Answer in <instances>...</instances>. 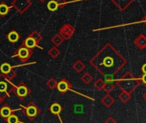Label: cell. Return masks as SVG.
Returning <instances> with one entry per match:
<instances>
[{
	"label": "cell",
	"instance_id": "d6986e66",
	"mask_svg": "<svg viewBox=\"0 0 146 123\" xmlns=\"http://www.w3.org/2000/svg\"><path fill=\"white\" fill-rule=\"evenodd\" d=\"M72 68L74 69V71L77 72L78 73H80L85 69V65H84V63L83 62L82 60L78 59L76 62L72 65Z\"/></svg>",
	"mask_w": 146,
	"mask_h": 123
},
{
	"label": "cell",
	"instance_id": "484cf974",
	"mask_svg": "<svg viewBox=\"0 0 146 123\" xmlns=\"http://www.w3.org/2000/svg\"><path fill=\"white\" fill-rule=\"evenodd\" d=\"M29 35H30V36H31V37H32V38L36 41V42H37V44H38V45H39V43L42 41V38H43V37H42V35H41L38 31H34V32H32Z\"/></svg>",
	"mask_w": 146,
	"mask_h": 123
},
{
	"label": "cell",
	"instance_id": "83f0119b",
	"mask_svg": "<svg viewBox=\"0 0 146 123\" xmlns=\"http://www.w3.org/2000/svg\"><path fill=\"white\" fill-rule=\"evenodd\" d=\"M104 84H105V81L103 79H102V78H98L95 82V87L98 90H102L103 87H104Z\"/></svg>",
	"mask_w": 146,
	"mask_h": 123
},
{
	"label": "cell",
	"instance_id": "ac0fdd59",
	"mask_svg": "<svg viewBox=\"0 0 146 123\" xmlns=\"http://www.w3.org/2000/svg\"><path fill=\"white\" fill-rule=\"evenodd\" d=\"M11 6H9L5 2H2L0 4V16L2 17H5L6 15H8L11 10Z\"/></svg>",
	"mask_w": 146,
	"mask_h": 123
},
{
	"label": "cell",
	"instance_id": "d4e9b609",
	"mask_svg": "<svg viewBox=\"0 0 146 123\" xmlns=\"http://www.w3.org/2000/svg\"><path fill=\"white\" fill-rule=\"evenodd\" d=\"M81 80H82L85 84H90L93 81V77L91 76L90 73L85 72V73L81 77Z\"/></svg>",
	"mask_w": 146,
	"mask_h": 123
},
{
	"label": "cell",
	"instance_id": "f35d334b",
	"mask_svg": "<svg viewBox=\"0 0 146 123\" xmlns=\"http://www.w3.org/2000/svg\"><path fill=\"white\" fill-rule=\"evenodd\" d=\"M84 1H88V0H84Z\"/></svg>",
	"mask_w": 146,
	"mask_h": 123
},
{
	"label": "cell",
	"instance_id": "e575fe53",
	"mask_svg": "<svg viewBox=\"0 0 146 123\" xmlns=\"http://www.w3.org/2000/svg\"><path fill=\"white\" fill-rule=\"evenodd\" d=\"M3 102H4V99H3L2 97H0V105H1V104L3 103Z\"/></svg>",
	"mask_w": 146,
	"mask_h": 123
},
{
	"label": "cell",
	"instance_id": "4fadbf2b",
	"mask_svg": "<svg viewBox=\"0 0 146 123\" xmlns=\"http://www.w3.org/2000/svg\"><path fill=\"white\" fill-rule=\"evenodd\" d=\"M22 45L24 46V47H28V48H29V49H32V50H33L34 48H35V47H38V48H40V49H43L42 47H39V45L37 44V42H36L30 35H29V36L23 41Z\"/></svg>",
	"mask_w": 146,
	"mask_h": 123
},
{
	"label": "cell",
	"instance_id": "5bb4252c",
	"mask_svg": "<svg viewBox=\"0 0 146 123\" xmlns=\"http://www.w3.org/2000/svg\"><path fill=\"white\" fill-rule=\"evenodd\" d=\"M134 44L137 48L143 49L146 47V36L143 35H139L134 41Z\"/></svg>",
	"mask_w": 146,
	"mask_h": 123
},
{
	"label": "cell",
	"instance_id": "d590c367",
	"mask_svg": "<svg viewBox=\"0 0 146 123\" xmlns=\"http://www.w3.org/2000/svg\"><path fill=\"white\" fill-rule=\"evenodd\" d=\"M143 97L146 100V91H145V92H144V94L143 95Z\"/></svg>",
	"mask_w": 146,
	"mask_h": 123
},
{
	"label": "cell",
	"instance_id": "ffe728a7",
	"mask_svg": "<svg viewBox=\"0 0 146 123\" xmlns=\"http://www.w3.org/2000/svg\"><path fill=\"white\" fill-rule=\"evenodd\" d=\"M51 41L55 47H58L64 41V40L63 39V37L59 34H58V35H55L52 36V38L51 39Z\"/></svg>",
	"mask_w": 146,
	"mask_h": 123
},
{
	"label": "cell",
	"instance_id": "e0dca14e",
	"mask_svg": "<svg viewBox=\"0 0 146 123\" xmlns=\"http://www.w3.org/2000/svg\"><path fill=\"white\" fill-rule=\"evenodd\" d=\"M15 67L14 66H11L9 63L7 62H5L3 63L1 66H0V72H1V74L6 76L7 74H9Z\"/></svg>",
	"mask_w": 146,
	"mask_h": 123
},
{
	"label": "cell",
	"instance_id": "f1b7e54d",
	"mask_svg": "<svg viewBox=\"0 0 146 123\" xmlns=\"http://www.w3.org/2000/svg\"><path fill=\"white\" fill-rule=\"evenodd\" d=\"M113 90H114V84L113 83H106L103 87V90L106 91L107 93H110Z\"/></svg>",
	"mask_w": 146,
	"mask_h": 123
},
{
	"label": "cell",
	"instance_id": "cb8c5ba5",
	"mask_svg": "<svg viewBox=\"0 0 146 123\" xmlns=\"http://www.w3.org/2000/svg\"><path fill=\"white\" fill-rule=\"evenodd\" d=\"M5 120H6L7 123H26V122L21 121V120H19V117H18L17 114H15V113L11 114Z\"/></svg>",
	"mask_w": 146,
	"mask_h": 123
},
{
	"label": "cell",
	"instance_id": "8fae6325",
	"mask_svg": "<svg viewBox=\"0 0 146 123\" xmlns=\"http://www.w3.org/2000/svg\"><path fill=\"white\" fill-rule=\"evenodd\" d=\"M62 109H63L62 106H61L58 102H54L53 103H52V105H51V106L49 107V108H48V110H49L52 114L58 116V118L60 123H63V120H62V119H61V117H60V113H61Z\"/></svg>",
	"mask_w": 146,
	"mask_h": 123
},
{
	"label": "cell",
	"instance_id": "277c9868",
	"mask_svg": "<svg viewBox=\"0 0 146 123\" xmlns=\"http://www.w3.org/2000/svg\"><path fill=\"white\" fill-rule=\"evenodd\" d=\"M22 112L25 114V116L31 121L35 120L38 115L40 114V108L34 102H29L28 105L26 106H22L20 107Z\"/></svg>",
	"mask_w": 146,
	"mask_h": 123
},
{
	"label": "cell",
	"instance_id": "4316f807",
	"mask_svg": "<svg viewBox=\"0 0 146 123\" xmlns=\"http://www.w3.org/2000/svg\"><path fill=\"white\" fill-rule=\"evenodd\" d=\"M57 84H58V82H57V80H56L54 78H49V80L46 82L47 87H48L49 89H51V90H54V89L56 88V86H57Z\"/></svg>",
	"mask_w": 146,
	"mask_h": 123
},
{
	"label": "cell",
	"instance_id": "3957f363",
	"mask_svg": "<svg viewBox=\"0 0 146 123\" xmlns=\"http://www.w3.org/2000/svg\"><path fill=\"white\" fill-rule=\"evenodd\" d=\"M14 86L15 84L11 82V80L8 79L6 76L0 74V97L3 99L10 97Z\"/></svg>",
	"mask_w": 146,
	"mask_h": 123
},
{
	"label": "cell",
	"instance_id": "44dd1931",
	"mask_svg": "<svg viewBox=\"0 0 146 123\" xmlns=\"http://www.w3.org/2000/svg\"><path fill=\"white\" fill-rule=\"evenodd\" d=\"M46 7L52 12H54V11H58L59 9V6H58V4L57 2V0H51V1H49L47 3Z\"/></svg>",
	"mask_w": 146,
	"mask_h": 123
},
{
	"label": "cell",
	"instance_id": "30bf717a",
	"mask_svg": "<svg viewBox=\"0 0 146 123\" xmlns=\"http://www.w3.org/2000/svg\"><path fill=\"white\" fill-rule=\"evenodd\" d=\"M17 110H21V108H17V109H13L11 108V106L9 104H4L1 108H0V116L1 118H3L5 120L13 113H15Z\"/></svg>",
	"mask_w": 146,
	"mask_h": 123
},
{
	"label": "cell",
	"instance_id": "5b68a950",
	"mask_svg": "<svg viewBox=\"0 0 146 123\" xmlns=\"http://www.w3.org/2000/svg\"><path fill=\"white\" fill-rule=\"evenodd\" d=\"M32 55H33V50L22 45L15 51L11 58L17 57L22 62H27V61H29V59H30Z\"/></svg>",
	"mask_w": 146,
	"mask_h": 123
},
{
	"label": "cell",
	"instance_id": "f546056e",
	"mask_svg": "<svg viewBox=\"0 0 146 123\" xmlns=\"http://www.w3.org/2000/svg\"><path fill=\"white\" fill-rule=\"evenodd\" d=\"M17 72H15V70L13 69V70L9 73V74H7V75H6V77H7V78H8V79H10V80H11V81H12V79H14V78L17 77Z\"/></svg>",
	"mask_w": 146,
	"mask_h": 123
},
{
	"label": "cell",
	"instance_id": "603a6c76",
	"mask_svg": "<svg viewBox=\"0 0 146 123\" xmlns=\"http://www.w3.org/2000/svg\"><path fill=\"white\" fill-rule=\"evenodd\" d=\"M48 55L51 57V58H52V59H56V58H58L59 55H60V51H59V49L58 48V47H52V48H50L49 49V51H48Z\"/></svg>",
	"mask_w": 146,
	"mask_h": 123
},
{
	"label": "cell",
	"instance_id": "7a4b0ae2",
	"mask_svg": "<svg viewBox=\"0 0 146 123\" xmlns=\"http://www.w3.org/2000/svg\"><path fill=\"white\" fill-rule=\"evenodd\" d=\"M116 84H117V86L119 89H121V90H124L131 94L138 86L139 81L136 79L130 72H127L122 76V78H120L116 82Z\"/></svg>",
	"mask_w": 146,
	"mask_h": 123
},
{
	"label": "cell",
	"instance_id": "74e56055",
	"mask_svg": "<svg viewBox=\"0 0 146 123\" xmlns=\"http://www.w3.org/2000/svg\"><path fill=\"white\" fill-rule=\"evenodd\" d=\"M39 1H40V2H42V3H43V2H45V1H46V0H39Z\"/></svg>",
	"mask_w": 146,
	"mask_h": 123
},
{
	"label": "cell",
	"instance_id": "6da1fadb",
	"mask_svg": "<svg viewBox=\"0 0 146 123\" xmlns=\"http://www.w3.org/2000/svg\"><path fill=\"white\" fill-rule=\"evenodd\" d=\"M90 63L104 77L114 76L126 64V59L108 43L90 60Z\"/></svg>",
	"mask_w": 146,
	"mask_h": 123
},
{
	"label": "cell",
	"instance_id": "8992f818",
	"mask_svg": "<svg viewBox=\"0 0 146 123\" xmlns=\"http://www.w3.org/2000/svg\"><path fill=\"white\" fill-rule=\"evenodd\" d=\"M12 92L19 98V100L23 101L29 96V95H30L31 90L27 86V84L25 83L21 82V83H19L18 85L14 86Z\"/></svg>",
	"mask_w": 146,
	"mask_h": 123
},
{
	"label": "cell",
	"instance_id": "1f68e13d",
	"mask_svg": "<svg viewBox=\"0 0 146 123\" xmlns=\"http://www.w3.org/2000/svg\"><path fill=\"white\" fill-rule=\"evenodd\" d=\"M103 123H118L113 117H108Z\"/></svg>",
	"mask_w": 146,
	"mask_h": 123
},
{
	"label": "cell",
	"instance_id": "ba28073f",
	"mask_svg": "<svg viewBox=\"0 0 146 123\" xmlns=\"http://www.w3.org/2000/svg\"><path fill=\"white\" fill-rule=\"evenodd\" d=\"M74 33H75V28L69 23L64 24L60 28V30H59V35L63 37L64 41L69 40L73 35H74Z\"/></svg>",
	"mask_w": 146,
	"mask_h": 123
},
{
	"label": "cell",
	"instance_id": "9a60e30c",
	"mask_svg": "<svg viewBox=\"0 0 146 123\" xmlns=\"http://www.w3.org/2000/svg\"><path fill=\"white\" fill-rule=\"evenodd\" d=\"M101 102H102V103L106 108H109V107H111V106L114 103L115 100H114V98H113L111 95H109V93H107V95H105V96L102 98Z\"/></svg>",
	"mask_w": 146,
	"mask_h": 123
},
{
	"label": "cell",
	"instance_id": "2e32d148",
	"mask_svg": "<svg viewBox=\"0 0 146 123\" xmlns=\"http://www.w3.org/2000/svg\"><path fill=\"white\" fill-rule=\"evenodd\" d=\"M7 40L11 42V43H16L19 41L20 39V35L16 31V30H11L7 35H6Z\"/></svg>",
	"mask_w": 146,
	"mask_h": 123
},
{
	"label": "cell",
	"instance_id": "9c48e42d",
	"mask_svg": "<svg viewBox=\"0 0 146 123\" xmlns=\"http://www.w3.org/2000/svg\"><path fill=\"white\" fill-rule=\"evenodd\" d=\"M72 87L71 83L67 79V78H62L60 79L56 86V89L58 90L59 93H61L62 95H64L68 90H70V88Z\"/></svg>",
	"mask_w": 146,
	"mask_h": 123
},
{
	"label": "cell",
	"instance_id": "8d00e7d4",
	"mask_svg": "<svg viewBox=\"0 0 146 123\" xmlns=\"http://www.w3.org/2000/svg\"><path fill=\"white\" fill-rule=\"evenodd\" d=\"M143 22H144V23L146 24V16H145V17H144V19H143Z\"/></svg>",
	"mask_w": 146,
	"mask_h": 123
},
{
	"label": "cell",
	"instance_id": "52a82bcc",
	"mask_svg": "<svg viewBox=\"0 0 146 123\" xmlns=\"http://www.w3.org/2000/svg\"><path fill=\"white\" fill-rule=\"evenodd\" d=\"M32 5L30 0H13L11 2V7L15 8L20 14H23Z\"/></svg>",
	"mask_w": 146,
	"mask_h": 123
},
{
	"label": "cell",
	"instance_id": "4dcf8cb0",
	"mask_svg": "<svg viewBox=\"0 0 146 123\" xmlns=\"http://www.w3.org/2000/svg\"><path fill=\"white\" fill-rule=\"evenodd\" d=\"M57 2L58 4L59 8H64L66 5V4H67V2L65 1V0H57Z\"/></svg>",
	"mask_w": 146,
	"mask_h": 123
},
{
	"label": "cell",
	"instance_id": "7402d4cb",
	"mask_svg": "<svg viewBox=\"0 0 146 123\" xmlns=\"http://www.w3.org/2000/svg\"><path fill=\"white\" fill-rule=\"evenodd\" d=\"M131 98V94L129 93V92L124 91V90H122L121 93L119 95V99L122 102H124V103L127 102Z\"/></svg>",
	"mask_w": 146,
	"mask_h": 123
},
{
	"label": "cell",
	"instance_id": "d6a6232c",
	"mask_svg": "<svg viewBox=\"0 0 146 123\" xmlns=\"http://www.w3.org/2000/svg\"><path fill=\"white\" fill-rule=\"evenodd\" d=\"M141 81H142V83L146 86V73H144V74L142 76V78H141Z\"/></svg>",
	"mask_w": 146,
	"mask_h": 123
},
{
	"label": "cell",
	"instance_id": "7c38bea8",
	"mask_svg": "<svg viewBox=\"0 0 146 123\" xmlns=\"http://www.w3.org/2000/svg\"><path fill=\"white\" fill-rule=\"evenodd\" d=\"M111 1L119 10L123 11L133 2V0H111Z\"/></svg>",
	"mask_w": 146,
	"mask_h": 123
},
{
	"label": "cell",
	"instance_id": "836d02e7",
	"mask_svg": "<svg viewBox=\"0 0 146 123\" xmlns=\"http://www.w3.org/2000/svg\"><path fill=\"white\" fill-rule=\"evenodd\" d=\"M141 70H142V72H143V74H144V73H146V63L143 65V66L141 67Z\"/></svg>",
	"mask_w": 146,
	"mask_h": 123
}]
</instances>
